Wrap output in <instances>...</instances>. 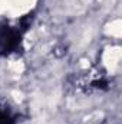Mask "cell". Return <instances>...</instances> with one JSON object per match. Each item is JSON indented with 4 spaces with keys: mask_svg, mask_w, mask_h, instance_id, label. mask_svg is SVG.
<instances>
[{
    "mask_svg": "<svg viewBox=\"0 0 122 124\" xmlns=\"http://www.w3.org/2000/svg\"><path fill=\"white\" fill-rule=\"evenodd\" d=\"M25 31L26 28L10 26L7 23L0 25V56H7L20 48Z\"/></svg>",
    "mask_w": 122,
    "mask_h": 124,
    "instance_id": "1",
    "label": "cell"
},
{
    "mask_svg": "<svg viewBox=\"0 0 122 124\" xmlns=\"http://www.w3.org/2000/svg\"><path fill=\"white\" fill-rule=\"evenodd\" d=\"M0 124H14V117L7 110H0Z\"/></svg>",
    "mask_w": 122,
    "mask_h": 124,
    "instance_id": "2",
    "label": "cell"
}]
</instances>
